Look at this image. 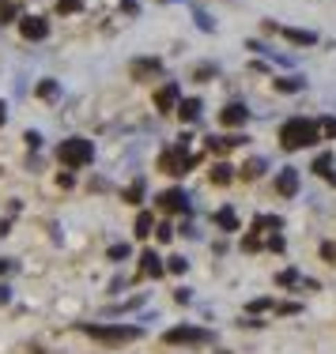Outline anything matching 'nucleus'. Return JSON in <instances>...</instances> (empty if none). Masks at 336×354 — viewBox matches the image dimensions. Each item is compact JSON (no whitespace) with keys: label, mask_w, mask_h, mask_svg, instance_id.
Segmentation results:
<instances>
[{"label":"nucleus","mask_w":336,"mask_h":354,"mask_svg":"<svg viewBox=\"0 0 336 354\" xmlns=\"http://www.w3.org/2000/svg\"><path fill=\"white\" fill-rule=\"evenodd\" d=\"M155 204L163 207V212H189V196L182 189H166L163 196H155Z\"/></svg>","instance_id":"423d86ee"},{"label":"nucleus","mask_w":336,"mask_h":354,"mask_svg":"<svg viewBox=\"0 0 336 354\" xmlns=\"http://www.w3.org/2000/svg\"><path fill=\"white\" fill-rule=\"evenodd\" d=\"M215 223H220V230H238V215H234V207H220V212H215Z\"/></svg>","instance_id":"2eb2a0df"},{"label":"nucleus","mask_w":336,"mask_h":354,"mask_svg":"<svg viewBox=\"0 0 336 354\" xmlns=\"http://www.w3.org/2000/svg\"><path fill=\"white\" fill-rule=\"evenodd\" d=\"M200 109H204V102H200V98H186V102H178V113H182V121H186V124L197 121Z\"/></svg>","instance_id":"f8f14e48"},{"label":"nucleus","mask_w":336,"mask_h":354,"mask_svg":"<svg viewBox=\"0 0 336 354\" xmlns=\"http://www.w3.org/2000/svg\"><path fill=\"white\" fill-rule=\"evenodd\" d=\"M265 170H268V162H265V158H249V162L242 166V174H246V177H261Z\"/></svg>","instance_id":"a211bd4d"},{"label":"nucleus","mask_w":336,"mask_h":354,"mask_svg":"<svg viewBox=\"0 0 336 354\" xmlns=\"http://www.w3.org/2000/svg\"><path fill=\"white\" fill-rule=\"evenodd\" d=\"M170 238H174V226L163 223V226H159V241H170Z\"/></svg>","instance_id":"cd10ccee"},{"label":"nucleus","mask_w":336,"mask_h":354,"mask_svg":"<svg viewBox=\"0 0 336 354\" xmlns=\"http://www.w3.org/2000/svg\"><path fill=\"white\" fill-rule=\"evenodd\" d=\"M166 343H212V332L208 328H193V324H182V328H170L163 335Z\"/></svg>","instance_id":"39448f33"},{"label":"nucleus","mask_w":336,"mask_h":354,"mask_svg":"<svg viewBox=\"0 0 336 354\" xmlns=\"http://www.w3.org/2000/svg\"><path fill=\"white\" fill-rule=\"evenodd\" d=\"M155 72H163V61L159 57H148V61H132V75H155Z\"/></svg>","instance_id":"ddd939ff"},{"label":"nucleus","mask_w":336,"mask_h":354,"mask_svg":"<svg viewBox=\"0 0 336 354\" xmlns=\"http://www.w3.org/2000/svg\"><path fill=\"white\" fill-rule=\"evenodd\" d=\"M8 298H12V290H8V286H4V283H0V306H4V301H8Z\"/></svg>","instance_id":"7c9ffc66"},{"label":"nucleus","mask_w":336,"mask_h":354,"mask_svg":"<svg viewBox=\"0 0 336 354\" xmlns=\"http://www.w3.org/2000/svg\"><path fill=\"white\" fill-rule=\"evenodd\" d=\"M314 170L317 174H333V155H317L314 158Z\"/></svg>","instance_id":"b1692460"},{"label":"nucleus","mask_w":336,"mask_h":354,"mask_svg":"<svg viewBox=\"0 0 336 354\" xmlns=\"http://www.w3.org/2000/svg\"><path fill=\"white\" fill-rule=\"evenodd\" d=\"M276 192H280V196H295L299 192V170L295 166H283V170L276 174Z\"/></svg>","instance_id":"6e6552de"},{"label":"nucleus","mask_w":336,"mask_h":354,"mask_svg":"<svg viewBox=\"0 0 336 354\" xmlns=\"http://www.w3.org/2000/svg\"><path fill=\"white\" fill-rule=\"evenodd\" d=\"M110 260H129V245H110Z\"/></svg>","instance_id":"bb28decb"},{"label":"nucleus","mask_w":336,"mask_h":354,"mask_svg":"<svg viewBox=\"0 0 336 354\" xmlns=\"http://www.w3.org/2000/svg\"><path fill=\"white\" fill-rule=\"evenodd\" d=\"M151 223H155L151 212H140V218H136V234H140V238H148V234H151Z\"/></svg>","instance_id":"aec40b11"},{"label":"nucleus","mask_w":336,"mask_h":354,"mask_svg":"<svg viewBox=\"0 0 336 354\" xmlns=\"http://www.w3.org/2000/svg\"><path fill=\"white\" fill-rule=\"evenodd\" d=\"M15 15H19V8H15L12 0H0V23H12Z\"/></svg>","instance_id":"6ab92c4d"},{"label":"nucleus","mask_w":336,"mask_h":354,"mask_svg":"<svg viewBox=\"0 0 336 354\" xmlns=\"http://www.w3.org/2000/svg\"><path fill=\"white\" fill-rule=\"evenodd\" d=\"M329 181H333V185H336V174H329Z\"/></svg>","instance_id":"72a5a7b5"},{"label":"nucleus","mask_w":336,"mask_h":354,"mask_svg":"<svg viewBox=\"0 0 336 354\" xmlns=\"http://www.w3.org/2000/svg\"><path fill=\"white\" fill-rule=\"evenodd\" d=\"M306 87V80L302 75H291V80H276V91H283V95H295V91Z\"/></svg>","instance_id":"dca6fc26"},{"label":"nucleus","mask_w":336,"mask_h":354,"mask_svg":"<svg viewBox=\"0 0 336 354\" xmlns=\"http://www.w3.org/2000/svg\"><path fill=\"white\" fill-rule=\"evenodd\" d=\"M80 8H83V0H57V12H64V15L80 12Z\"/></svg>","instance_id":"393cba45"},{"label":"nucleus","mask_w":336,"mask_h":354,"mask_svg":"<svg viewBox=\"0 0 336 354\" xmlns=\"http://www.w3.org/2000/svg\"><path fill=\"white\" fill-rule=\"evenodd\" d=\"M4 117H8V109H4V102H0V124H4Z\"/></svg>","instance_id":"473e14b6"},{"label":"nucleus","mask_w":336,"mask_h":354,"mask_svg":"<svg viewBox=\"0 0 336 354\" xmlns=\"http://www.w3.org/2000/svg\"><path fill=\"white\" fill-rule=\"evenodd\" d=\"M186 264H189L186 257H170V264H166V268H170V272L178 275V272H186Z\"/></svg>","instance_id":"a878e982"},{"label":"nucleus","mask_w":336,"mask_h":354,"mask_svg":"<svg viewBox=\"0 0 336 354\" xmlns=\"http://www.w3.org/2000/svg\"><path fill=\"white\" fill-rule=\"evenodd\" d=\"M220 121H223V124H231V129H238V124H246V121H249V109L242 106V102H231V106H223Z\"/></svg>","instance_id":"9d476101"},{"label":"nucleus","mask_w":336,"mask_h":354,"mask_svg":"<svg viewBox=\"0 0 336 354\" xmlns=\"http://www.w3.org/2000/svg\"><path fill=\"white\" fill-rule=\"evenodd\" d=\"M57 91H61V87H57V80H42L38 83V95L42 98H57Z\"/></svg>","instance_id":"412c9836"},{"label":"nucleus","mask_w":336,"mask_h":354,"mask_svg":"<svg viewBox=\"0 0 336 354\" xmlns=\"http://www.w3.org/2000/svg\"><path fill=\"white\" fill-rule=\"evenodd\" d=\"M189 140L193 136H182L174 147H166L163 151V158H159V166H163L166 174H174V177H182V174H189V166L197 162V158L189 155Z\"/></svg>","instance_id":"20e7f679"},{"label":"nucleus","mask_w":336,"mask_h":354,"mask_svg":"<svg viewBox=\"0 0 336 354\" xmlns=\"http://www.w3.org/2000/svg\"><path fill=\"white\" fill-rule=\"evenodd\" d=\"M19 30H23V38L38 41V38L49 35V23L42 19V15H23V19H19Z\"/></svg>","instance_id":"0eeeda50"},{"label":"nucleus","mask_w":336,"mask_h":354,"mask_svg":"<svg viewBox=\"0 0 336 354\" xmlns=\"http://www.w3.org/2000/svg\"><path fill=\"white\" fill-rule=\"evenodd\" d=\"M178 98H182V87H178V83H166V87H159V95H155V109H163V113H166Z\"/></svg>","instance_id":"9b49d317"},{"label":"nucleus","mask_w":336,"mask_h":354,"mask_svg":"<svg viewBox=\"0 0 336 354\" xmlns=\"http://www.w3.org/2000/svg\"><path fill=\"white\" fill-rule=\"evenodd\" d=\"M268 30H280L288 41H295V46H314L317 41V35L314 30H295V27H276V23H268Z\"/></svg>","instance_id":"1a4fd4ad"},{"label":"nucleus","mask_w":336,"mask_h":354,"mask_svg":"<svg viewBox=\"0 0 336 354\" xmlns=\"http://www.w3.org/2000/svg\"><path fill=\"white\" fill-rule=\"evenodd\" d=\"M197 27H200V30H212V19H208L204 12H197Z\"/></svg>","instance_id":"c756f323"},{"label":"nucleus","mask_w":336,"mask_h":354,"mask_svg":"<svg viewBox=\"0 0 336 354\" xmlns=\"http://www.w3.org/2000/svg\"><path fill=\"white\" fill-rule=\"evenodd\" d=\"M231 170H234V166H227V162H215V166H212V181H215V185H227V181L234 177Z\"/></svg>","instance_id":"f3484780"},{"label":"nucleus","mask_w":336,"mask_h":354,"mask_svg":"<svg viewBox=\"0 0 336 354\" xmlns=\"http://www.w3.org/2000/svg\"><path fill=\"white\" fill-rule=\"evenodd\" d=\"M4 272H12V260H0V275Z\"/></svg>","instance_id":"2f4dec72"},{"label":"nucleus","mask_w":336,"mask_h":354,"mask_svg":"<svg viewBox=\"0 0 336 354\" xmlns=\"http://www.w3.org/2000/svg\"><path fill=\"white\" fill-rule=\"evenodd\" d=\"M144 264H140V275H163V264H159V257H155V249H148L144 257Z\"/></svg>","instance_id":"4468645a"},{"label":"nucleus","mask_w":336,"mask_h":354,"mask_svg":"<svg viewBox=\"0 0 336 354\" xmlns=\"http://www.w3.org/2000/svg\"><path fill=\"white\" fill-rule=\"evenodd\" d=\"M276 283H280V286H291V283H302V275L295 272V268H288V272L276 275Z\"/></svg>","instance_id":"5701e85b"},{"label":"nucleus","mask_w":336,"mask_h":354,"mask_svg":"<svg viewBox=\"0 0 336 354\" xmlns=\"http://www.w3.org/2000/svg\"><path fill=\"white\" fill-rule=\"evenodd\" d=\"M321 129H325V132H329V136L336 140V117H325V121H321Z\"/></svg>","instance_id":"c85d7f7f"},{"label":"nucleus","mask_w":336,"mask_h":354,"mask_svg":"<svg viewBox=\"0 0 336 354\" xmlns=\"http://www.w3.org/2000/svg\"><path fill=\"white\" fill-rule=\"evenodd\" d=\"M57 155H61V162L69 166V170H83V166L95 158V143L83 140V136H72V140L61 143V151H57Z\"/></svg>","instance_id":"f03ea898"},{"label":"nucleus","mask_w":336,"mask_h":354,"mask_svg":"<svg viewBox=\"0 0 336 354\" xmlns=\"http://www.w3.org/2000/svg\"><path fill=\"white\" fill-rule=\"evenodd\" d=\"M140 196H144V181H132L129 192H125V200H129V204H140Z\"/></svg>","instance_id":"4be33fe9"},{"label":"nucleus","mask_w":336,"mask_h":354,"mask_svg":"<svg viewBox=\"0 0 336 354\" xmlns=\"http://www.w3.org/2000/svg\"><path fill=\"white\" fill-rule=\"evenodd\" d=\"M83 332L91 339H103V343H132L144 335L136 324H83Z\"/></svg>","instance_id":"7ed1b4c3"},{"label":"nucleus","mask_w":336,"mask_h":354,"mask_svg":"<svg viewBox=\"0 0 336 354\" xmlns=\"http://www.w3.org/2000/svg\"><path fill=\"white\" fill-rule=\"evenodd\" d=\"M280 143H283L288 151L310 147V143H317V124L306 121V117H291V121L280 124Z\"/></svg>","instance_id":"f257e3e1"}]
</instances>
